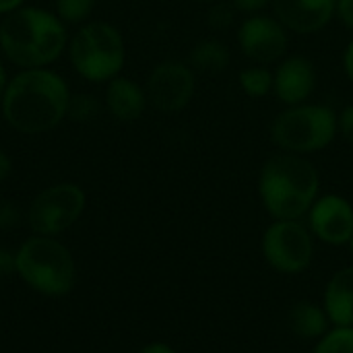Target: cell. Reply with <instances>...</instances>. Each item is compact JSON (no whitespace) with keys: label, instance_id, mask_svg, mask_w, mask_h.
<instances>
[{"label":"cell","instance_id":"1","mask_svg":"<svg viewBox=\"0 0 353 353\" xmlns=\"http://www.w3.org/2000/svg\"><path fill=\"white\" fill-rule=\"evenodd\" d=\"M70 95L66 79L50 66L21 68L8 77L0 112L14 132L39 137L66 120Z\"/></svg>","mask_w":353,"mask_h":353},{"label":"cell","instance_id":"2","mask_svg":"<svg viewBox=\"0 0 353 353\" xmlns=\"http://www.w3.org/2000/svg\"><path fill=\"white\" fill-rule=\"evenodd\" d=\"M66 23L54 10L21 6L0 21V52L21 68H46L54 64L68 46Z\"/></svg>","mask_w":353,"mask_h":353},{"label":"cell","instance_id":"3","mask_svg":"<svg viewBox=\"0 0 353 353\" xmlns=\"http://www.w3.org/2000/svg\"><path fill=\"white\" fill-rule=\"evenodd\" d=\"M319 190L321 176L304 155H275L259 176V196L273 219L306 217L319 199Z\"/></svg>","mask_w":353,"mask_h":353},{"label":"cell","instance_id":"4","mask_svg":"<svg viewBox=\"0 0 353 353\" xmlns=\"http://www.w3.org/2000/svg\"><path fill=\"white\" fill-rule=\"evenodd\" d=\"M17 277L39 296L64 298L77 285V263L60 240L33 234L17 248Z\"/></svg>","mask_w":353,"mask_h":353},{"label":"cell","instance_id":"5","mask_svg":"<svg viewBox=\"0 0 353 353\" xmlns=\"http://www.w3.org/2000/svg\"><path fill=\"white\" fill-rule=\"evenodd\" d=\"M72 70L89 83H108L126 62V43L118 27L105 21H87L68 37L66 46Z\"/></svg>","mask_w":353,"mask_h":353},{"label":"cell","instance_id":"6","mask_svg":"<svg viewBox=\"0 0 353 353\" xmlns=\"http://www.w3.org/2000/svg\"><path fill=\"white\" fill-rule=\"evenodd\" d=\"M337 134V116L331 108L321 103H298L281 112L273 126L271 137L285 153L308 155L325 149Z\"/></svg>","mask_w":353,"mask_h":353},{"label":"cell","instance_id":"7","mask_svg":"<svg viewBox=\"0 0 353 353\" xmlns=\"http://www.w3.org/2000/svg\"><path fill=\"white\" fill-rule=\"evenodd\" d=\"M261 252L275 273L296 277L314 261V236L302 219H273L263 234Z\"/></svg>","mask_w":353,"mask_h":353},{"label":"cell","instance_id":"8","mask_svg":"<svg viewBox=\"0 0 353 353\" xmlns=\"http://www.w3.org/2000/svg\"><path fill=\"white\" fill-rule=\"evenodd\" d=\"M87 194L74 182H58L43 188L27 209V223L33 234L58 238L85 213Z\"/></svg>","mask_w":353,"mask_h":353},{"label":"cell","instance_id":"9","mask_svg":"<svg viewBox=\"0 0 353 353\" xmlns=\"http://www.w3.org/2000/svg\"><path fill=\"white\" fill-rule=\"evenodd\" d=\"M194 70L180 60H163L147 77V101L159 112H180L194 95Z\"/></svg>","mask_w":353,"mask_h":353},{"label":"cell","instance_id":"10","mask_svg":"<svg viewBox=\"0 0 353 353\" xmlns=\"http://www.w3.org/2000/svg\"><path fill=\"white\" fill-rule=\"evenodd\" d=\"M308 230L327 246H350L353 238V205L339 194H323L308 211Z\"/></svg>","mask_w":353,"mask_h":353},{"label":"cell","instance_id":"11","mask_svg":"<svg viewBox=\"0 0 353 353\" xmlns=\"http://www.w3.org/2000/svg\"><path fill=\"white\" fill-rule=\"evenodd\" d=\"M238 41L242 52L256 64H271L288 50V33L279 19L254 14L240 27Z\"/></svg>","mask_w":353,"mask_h":353},{"label":"cell","instance_id":"12","mask_svg":"<svg viewBox=\"0 0 353 353\" xmlns=\"http://www.w3.org/2000/svg\"><path fill=\"white\" fill-rule=\"evenodd\" d=\"M273 8L285 29L314 33L333 19L337 0H273Z\"/></svg>","mask_w":353,"mask_h":353},{"label":"cell","instance_id":"13","mask_svg":"<svg viewBox=\"0 0 353 353\" xmlns=\"http://www.w3.org/2000/svg\"><path fill=\"white\" fill-rule=\"evenodd\" d=\"M316 85L314 64L304 56H292L273 74V89L277 97L288 105L304 103Z\"/></svg>","mask_w":353,"mask_h":353},{"label":"cell","instance_id":"14","mask_svg":"<svg viewBox=\"0 0 353 353\" xmlns=\"http://www.w3.org/2000/svg\"><path fill=\"white\" fill-rule=\"evenodd\" d=\"M147 91L128 77H114L105 83L103 108L118 122H134L147 108Z\"/></svg>","mask_w":353,"mask_h":353},{"label":"cell","instance_id":"15","mask_svg":"<svg viewBox=\"0 0 353 353\" xmlns=\"http://www.w3.org/2000/svg\"><path fill=\"white\" fill-rule=\"evenodd\" d=\"M331 325L353 327V265L337 269L323 290V300Z\"/></svg>","mask_w":353,"mask_h":353},{"label":"cell","instance_id":"16","mask_svg":"<svg viewBox=\"0 0 353 353\" xmlns=\"http://www.w3.org/2000/svg\"><path fill=\"white\" fill-rule=\"evenodd\" d=\"M288 329L302 341H316L331 329V319L321 302L298 300L288 310Z\"/></svg>","mask_w":353,"mask_h":353},{"label":"cell","instance_id":"17","mask_svg":"<svg viewBox=\"0 0 353 353\" xmlns=\"http://www.w3.org/2000/svg\"><path fill=\"white\" fill-rule=\"evenodd\" d=\"M190 66L192 70L217 74L230 66V50L215 39H205L196 43L190 52Z\"/></svg>","mask_w":353,"mask_h":353},{"label":"cell","instance_id":"18","mask_svg":"<svg viewBox=\"0 0 353 353\" xmlns=\"http://www.w3.org/2000/svg\"><path fill=\"white\" fill-rule=\"evenodd\" d=\"M310 353H353V327L331 325V329L314 341Z\"/></svg>","mask_w":353,"mask_h":353},{"label":"cell","instance_id":"19","mask_svg":"<svg viewBox=\"0 0 353 353\" xmlns=\"http://www.w3.org/2000/svg\"><path fill=\"white\" fill-rule=\"evenodd\" d=\"M97 0H56L54 12L66 25H83L91 21Z\"/></svg>","mask_w":353,"mask_h":353},{"label":"cell","instance_id":"20","mask_svg":"<svg viewBox=\"0 0 353 353\" xmlns=\"http://www.w3.org/2000/svg\"><path fill=\"white\" fill-rule=\"evenodd\" d=\"M240 85L248 97H265L273 89V74L265 66H248L240 72Z\"/></svg>","mask_w":353,"mask_h":353},{"label":"cell","instance_id":"21","mask_svg":"<svg viewBox=\"0 0 353 353\" xmlns=\"http://www.w3.org/2000/svg\"><path fill=\"white\" fill-rule=\"evenodd\" d=\"M101 101L91 93H72L66 118L72 122H91L99 116Z\"/></svg>","mask_w":353,"mask_h":353},{"label":"cell","instance_id":"22","mask_svg":"<svg viewBox=\"0 0 353 353\" xmlns=\"http://www.w3.org/2000/svg\"><path fill=\"white\" fill-rule=\"evenodd\" d=\"M19 221H21L19 207L12 201L0 196V232L12 230L14 225H19Z\"/></svg>","mask_w":353,"mask_h":353},{"label":"cell","instance_id":"23","mask_svg":"<svg viewBox=\"0 0 353 353\" xmlns=\"http://www.w3.org/2000/svg\"><path fill=\"white\" fill-rule=\"evenodd\" d=\"M17 275V252L0 246V279H8Z\"/></svg>","mask_w":353,"mask_h":353},{"label":"cell","instance_id":"24","mask_svg":"<svg viewBox=\"0 0 353 353\" xmlns=\"http://www.w3.org/2000/svg\"><path fill=\"white\" fill-rule=\"evenodd\" d=\"M209 23H211L213 27H217V29L228 27V25L232 23V10H230V6H225V4L213 6L211 12H209Z\"/></svg>","mask_w":353,"mask_h":353},{"label":"cell","instance_id":"25","mask_svg":"<svg viewBox=\"0 0 353 353\" xmlns=\"http://www.w3.org/2000/svg\"><path fill=\"white\" fill-rule=\"evenodd\" d=\"M337 124H339V130H341V134L345 137V141L353 147V105H347V108L341 112Z\"/></svg>","mask_w":353,"mask_h":353},{"label":"cell","instance_id":"26","mask_svg":"<svg viewBox=\"0 0 353 353\" xmlns=\"http://www.w3.org/2000/svg\"><path fill=\"white\" fill-rule=\"evenodd\" d=\"M337 14L343 25L353 31V0H337Z\"/></svg>","mask_w":353,"mask_h":353},{"label":"cell","instance_id":"27","mask_svg":"<svg viewBox=\"0 0 353 353\" xmlns=\"http://www.w3.org/2000/svg\"><path fill=\"white\" fill-rule=\"evenodd\" d=\"M234 8L242 10V12H256L261 8H265L269 4V0H232Z\"/></svg>","mask_w":353,"mask_h":353},{"label":"cell","instance_id":"28","mask_svg":"<svg viewBox=\"0 0 353 353\" xmlns=\"http://www.w3.org/2000/svg\"><path fill=\"white\" fill-rule=\"evenodd\" d=\"M137 353H178L170 343H163V341H153V343H147L145 347H141Z\"/></svg>","mask_w":353,"mask_h":353},{"label":"cell","instance_id":"29","mask_svg":"<svg viewBox=\"0 0 353 353\" xmlns=\"http://www.w3.org/2000/svg\"><path fill=\"white\" fill-rule=\"evenodd\" d=\"M12 174V159L8 157L6 151L0 149V182H4Z\"/></svg>","mask_w":353,"mask_h":353},{"label":"cell","instance_id":"30","mask_svg":"<svg viewBox=\"0 0 353 353\" xmlns=\"http://www.w3.org/2000/svg\"><path fill=\"white\" fill-rule=\"evenodd\" d=\"M25 4H27V0H0V17H6Z\"/></svg>","mask_w":353,"mask_h":353},{"label":"cell","instance_id":"31","mask_svg":"<svg viewBox=\"0 0 353 353\" xmlns=\"http://www.w3.org/2000/svg\"><path fill=\"white\" fill-rule=\"evenodd\" d=\"M343 64H345V72H347L350 81L353 83V39L350 41L347 50H345V56H343Z\"/></svg>","mask_w":353,"mask_h":353},{"label":"cell","instance_id":"32","mask_svg":"<svg viewBox=\"0 0 353 353\" xmlns=\"http://www.w3.org/2000/svg\"><path fill=\"white\" fill-rule=\"evenodd\" d=\"M6 83H8V74H6V68H4V64L0 60V103H2V95H4Z\"/></svg>","mask_w":353,"mask_h":353},{"label":"cell","instance_id":"33","mask_svg":"<svg viewBox=\"0 0 353 353\" xmlns=\"http://www.w3.org/2000/svg\"><path fill=\"white\" fill-rule=\"evenodd\" d=\"M196 2H201V4H211V2H215V0H196Z\"/></svg>","mask_w":353,"mask_h":353},{"label":"cell","instance_id":"34","mask_svg":"<svg viewBox=\"0 0 353 353\" xmlns=\"http://www.w3.org/2000/svg\"><path fill=\"white\" fill-rule=\"evenodd\" d=\"M350 252H352V256H353V238H352V242H350Z\"/></svg>","mask_w":353,"mask_h":353}]
</instances>
